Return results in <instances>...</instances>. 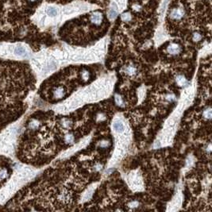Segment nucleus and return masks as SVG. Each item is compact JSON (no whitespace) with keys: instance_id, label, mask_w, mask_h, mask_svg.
Segmentation results:
<instances>
[{"instance_id":"obj_10","label":"nucleus","mask_w":212,"mask_h":212,"mask_svg":"<svg viewBox=\"0 0 212 212\" xmlns=\"http://www.w3.org/2000/svg\"><path fill=\"white\" fill-rule=\"evenodd\" d=\"M125 72L129 75H134L136 72V68L133 65L127 66L125 69Z\"/></svg>"},{"instance_id":"obj_9","label":"nucleus","mask_w":212,"mask_h":212,"mask_svg":"<svg viewBox=\"0 0 212 212\" xmlns=\"http://www.w3.org/2000/svg\"><path fill=\"white\" fill-rule=\"evenodd\" d=\"M108 14H109V17H110V19H114L117 17L118 13H117V10H116L115 6H114V4H113V6L110 8V10Z\"/></svg>"},{"instance_id":"obj_19","label":"nucleus","mask_w":212,"mask_h":212,"mask_svg":"<svg viewBox=\"0 0 212 212\" xmlns=\"http://www.w3.org/2000/svg\"><path fill=\"white\" fill-rule=\"evenodd\" d=\"M108 145H109V142H108V141H102V142H101V146H102V147L106 148V147H107Z\"/></svg>"},{"instance_id":"obj_14","label":"nucleus","mask_w":212,"mask_h":212,"mask_svg":"<svg viewBox=\"0 0 212 212\" xmlns=\"http://www.w3.org/2000/svg\"><path fill=\"white\" fill-rule=\"evenodd\" d=\"M204 116L206 118V119H210V118H211V110H210V107L204 111Z\"/></svg>"},{"instance_id":"obj_18","label":"nucleus","mask_w":212,"mask_h":212,"mask_svg":"<svg viewBox=\"0 0 212 212\" xmlns=\"http://www.w3.org/2000/svg\"><path fill=\"white\" fill-rule=\"evenodd\" d=\"M137 205H138V202H136V201H134V202H131L130 204V207H137Z\"/></svg>"},{"instance_id":"obj_16","label":"nucleus","mask_w":212,"mask_h":212,"mask_svg":"<svg viewBox=\"0 0 212 212\" xmlns=\"http://www.w3.org/2000/svg\"><path fill=\"white\" fill-rule=\"evenodd\" d=\"M73 141H74V137L72 134H68L65 137V141L67 143H72L73 142Z\"/></svg>"},{"instance_id":"obj_12","label":"nucleus","mask_w":212,"mask_h":212,"mask_svg":"<svg viewBox=\"0 0 212 212\" xmlns=\"http://www.w3.org/2000/svg\"><path fill=\"white\" fill-rule=\"evenodd\" d=\"M8 176V172H7V170L6 169H2L0 171V180H3L4 179H6Z\"/></svg>"},{"instance_id":"obj_15","label":"nucleus","mask_w":212,"mask_h":212,"mask_svg":"<svg viewBox=\"0 0 212 212\" xmlns=\"http://www.w3.org/2000/svg\"><path fill=\"white\" fill-rule=\"evenodd\" d=\"M193 41H199L201 39H202V35L199 33H195L193 34Z\"/></svg>"},{"instance_id":"obj_5","label":"nucleus","mask_w":212,"mask_h":212,"mask_svg":"<svg viewBox=\"0 0 212 212\" xmlns=\"http://www.w3.org/2000/svg\"><path fill=\"white\" fill-rule=\"evenodd\" d=\"M14 53L17 56L22 57H27V55H28L27 51H26V49L23 46H17V47H16L15 49H14Z\"/></svg>"},{"instance_id":"obj_6","label":"nucleus","mask_w":212,"mask_h":212,"mask_svg":"<svg viewBox=\"0 0 212 212\" xmlns=\"http://www.w3.org/2000/svg\"><path fill=\"white\" fill-rule=\"evenodd\" d=\"M113 126H114V129L115 130V131L118 132V133L124 130V125H123V122L120 120H117L114 122Z\"/></svg>"},{"instance_id":"obj_11","label":"nucleus","mask_w":212,"mask_h":212,"mask_svg":"<svg viewBox=\"0 0 212 212\" xmlns=\"http://www.w3.org/2000/svg\"><path fill=\"white\" fill-rule=\"evenodd\" d=\"M122 19L124 22H129L131 19V14L128 12H126L124 14H122Z\"/></svg>"},{"instance_id":"obj_3","label":"nucleus","mask_w":212,"mask_h":212,"mask_svg":"<svg viewBox=\"0 0 212 212\" xmlns=\"http://www.w3.org/2000/svg\"><path fill=\"white\" fill-rule=\"evenodd\" d=\"M91 21L92 23L95 25H100L101 22H103V15L99 12H95L93 13L91 17Z\"/></svg>"},{"instance_id":"obj_7","label":"nucleus","mask_w":212,"mask_h":212,"mask_svg":"<svg viewBox=\"0 0 212 212\" xmlns=\"http://www.w3.org/2000/svg\"><path fill=\"white\" fill-rule=\"evenodd\" d=\"M46 13L50 17H55L58 14V11L56 7L53 6H49L46 9Z\"/></svg>"},{"instance_id":"obj_4","label":"nucleus","mask_w":212,"mask_h":212,"mask_svg":"<svg viewBox=\"0 0 212 212\" xmlns=\"http://www.w3.org/2000/svg\"><path fill=\"white\" fill-rule=\"evenodd\" d=\"M65 95V90L63 87H58L53 91V95L54 98L56 99H61L62 97H64Z\"/></svg>"},{"instance_id":"obj_2","label":"nucleus","mask_w":212,"mask_h":212,"mask_svg":"<svg viewBox=\"0 0 212 212\" xmlns=\"http://www.w3.org/2000/svg\"><path fill=\"white\" fill-rule=\"evenodd\" d=\"M180 50H181V48L180 46L178 45V44H176V43H172V44H170V45L168 46L167 48V52H169V54L171 55H177L180 52Z\"/></svg>"},{"instance_id":"obj_8","label":"nucleus","mask_w":212,"mask_h":212,"mask_svg":"<svg viewBox=\"0 0 212 212\" xmlns=\"http://www.w3.org/2000/svg\"><path fill=\"white\" fill-rule=\"evenodd\" d=\"M176 83H177V84L180 85V86H185L187 84L188 81H187L186 78H185L183 76L180 75V76H178L177 77H176Z\"/></svg>"},{"instance_id":"obj_13","label":"nucleus","mask_w":212,"mask_h":212,"mask_svg":"<svg viewBox=\"0 0 212 212\" xmlns=\"http://www.w3.org/2000/svg\"><path fill=\"white\" fill-rule=\"evenodd\" d=\"M115 102H116V104L118 106H120V107H123V100L122 99L120 95H115Z\"/></svg>"},{"instance_id":"obj_1","label":"nucleus","mask_w":212,"mask_h":212,"mask_svg":"<svg viewBox=\"0 0 212 212\" xmlns=\"http://www.w3.org/2000/svg\"><path fill=\"white\" fill-rule=\"evenodd\" d=\"M184 15V11L181 7L174 8L170 12V17L173 20H180Z\"/></svg>"},{"instance_id":"obj_17","label":"nucleus","mask_w":212,"mask_h":212,"mask_svg":"<svg viewBox=\"0 0 212 212\" xmlns=\"http://www.w3.org/2000/svg\"><path fill=\"white\" fill-rule=\"evenodd\" d=\"M82 77H83V79H87L88 78H89V73H88L87 72H82Z\"/></svg>"}]
</instances>
